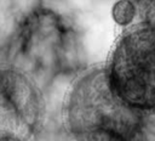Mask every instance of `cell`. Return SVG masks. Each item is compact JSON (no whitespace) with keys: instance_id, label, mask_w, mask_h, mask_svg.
<instances>
[{"instance_id":"4","label":"cell","mask_w":155,"mask_h":141,"mask_svg":"<svg viewBox=\"0 0 155 141\" xmlns=\"http://www.w3.org/2000/svg\"><path fill=\"white\" fill-rule=\"evenodd\" d=\"M136 10L140 22L155 29V0H136Z\"/></svg>"},{"instance_id":"2","label":"cell","mask_w":155,"mask_h":141,"mask_svg":"<svg viewBox=\"0 0 155 141\" xmlns=\"http://www.w3.org/2000/svg\"><path fill=\"white\" fill-rule=\"evenodd\" d=\"M115 94L144 114L155 112V29L138 22L119 36L105 68Z\"/></svg>"},{"instance_id":"5","label":"cell","mask_w":155,"mask_h":141,"mask_svg":"<svg viewBox=\"0 0 155 141\" xmlns=\"http://www.w3.org/2000/svg\"><path fill=\"white\" fill-rule=\"evenodd\" d=\"M136 13V7L134 4H132L131 1H120L114 10V15H115V19L120 21V22H128L132 19V17Z\"/></svg>"},{"instance_id":"3","label":"cell","mask_w":155,"mask_h":141,"mask_svg":"<svg viewBox=\"0 0 155 141\" xmlns=\"http://www.w3.org/2000/svg\"><path fill=\"white\" fill-rule=\"evenodd\" d=\"M38 111L36 95L24 77L0 70V134H12L10 130L18 124H30Z\"/></svg>"},{"instance_id":"1","label":"cell","mask_w":155,"mask_h":141,"mask_svg":"<svg viewBox=\"0 0 155 141\" xmlns=\"http://www.w3.org/2000/svg\"><path fill=\"white\" fill-rule=\"evenodd\" d=\"M67 126L76 141H138L143 114L113 90L105 69L80 77L65 105Z\"/></svg>"},{"instance_id":"6","label":"cell","mask_w":155,"mask_h":141,"mask_svg":"<svg viewBox=\"0 0 155 141\" xmlns=\"http://www.w3.org/2000/svg\"><path fill=\"white\" fill-rule=\"evenodd\" d=\"M0 141H21L12 134H0Z\"/></svg>"}]
</instances>
